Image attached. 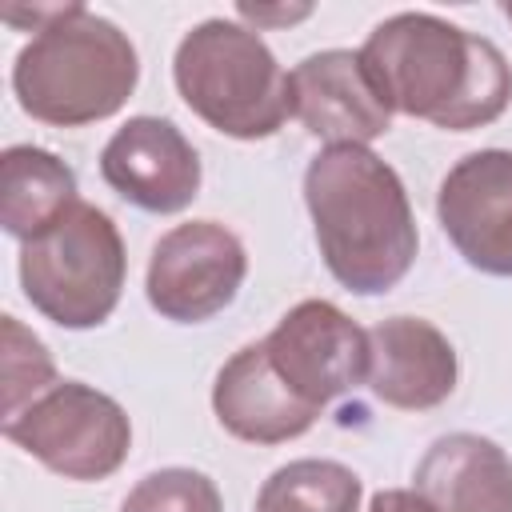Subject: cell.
Segmentation results:
<instances>
[{"label": "cell", "instance_id": "8", "mask_svg": "<svg viewBox=\"0 0 512 512\" xmlns=\"http://www.w3.org/2000/svg\"><path fill=\"white\" fill-rule=\"evenodd\" d=\"M264 352L280 380L312 408L332 404L368 380V332L328 300L296 304L268 336Z\"/></svg>", "mask_w": 512, "mask_h": 512}, {"label": "cell", "instance_id": "1", "mask_svg": "<svg viewBox=\"0 0 512 512\" xmlns=\"http://www.w3.org/2000/svg\"><path fill=\"white\" fill-rule=\"evenodd\" d=\"M360 60L392 112L448 132L484 128L512 104V64L504 52L428 12H400L376 24Z\"/></svg>", "mask_w": 512, "mask_h": 512}, {"label": "cell", "instance_id": "6", "mask_svg": "<svg viewBox=\"0 0 512 512\" xmlns=\"http://www.w3.org/2000/svg\"><path fill=\"white\" fill-rule=\"evenodd\" d=\"M4 436L64 480H104L132 448L124 408L80 380L52 384L20 416L4 420Z\"/></svg>", "mask_w": 512, "mask_h": 512}, {"label": "cell", "instance_id": "18", "mask_svg": "<svg viewBox=\"0 0 512 512\" xmlns=\"http://www.w3.org/2000/svg\"><path fill=\"white\" fill-rule=\"evenodd\" d=\"M120 512H224L220 488L192 468L148 472L120 504Z\"/></svg>", "mask_w": 512, "mask_h": 512}, {"label": "cell", "instance_id": "20", "mask_svg": "<svg viewBox=\"0 0 512 512\" xmlns=\"http://www.w3.org/2000/svg\"><path fill=\"white\" fill-rule=\"evenodd\" d=\"M500 12H504V16L512 20V0H504V4H500Z\"/></svg>", "mask_w": 512, "mask_h": 512}, {"label": "cell", "instance_id": "12", "mask_svg": "<svg viewBox=\"0 0 512 512\" xmlns=\"http://www.w3.org/2000/svg\"><path fill=\"white\" fill-rule=\"evenodd\" d=\"M368 352V388L392 408L424 412L456 392V348L436 324L420 316L380 320L368 332Z\"/></svg>", "mask_w": 512, "mask_h": 512}, {"label": "cell", "instance_id": "5", "mask_svg": "<svg viewBox=\"0 0 512 512\" xmlns=\"http://www.w3.org/2000/svg\"><path fill=\"white\" fill-rule=\"evenodd\" d=\"M124 272V240L112 216L88 200H76L48 232L20 248V288L60 328L104 324L120 304Z\"/></svg>", "mask_w": 512, "mask_h": 512}, {"label": "cell", "instance_id": "9", "mask_svg": "<svg viewBox=\"0 0 512 512\" xmlns=\"http://www.w3.org/2000/svg\"><path fill=\"white\" fill-rule=\"evenodd\" d=\"M436 216L472 268L512 276V152L480 148L456 160L440 180Z\"/></svg>", "mask_w": 512, "mask_h": 512}, {"label": "cell", "instance_id": "14", "mask_svg": "<svg viewBox=\"0 0 512 512\" xmlns=\"http://www.w3.org/2000/svg\"><path fill=\"white\" fill-rule=\"evenodd\" d=\"M412 480L432 512H512V460L476 432L440 436Z\"/></svg>", "mask_w": 512, "mask_h": 512}, {"label": "cell", "instance_id": "11", "mask_svg": "<svg viewBox=\"0 0 512 512\" xmlns=\"http://www.w3.org/2000/svg\"><path fill=\"white\" fill-rule=\"evenodd\" d=\"M104 184L144 212H180L200 196V156L164 116H132L100 152Z\"/></svg>", "mask_w": 512, "mask_h": 512}, {"label": "cell", "instance_id": "15", "mask_svg": "<svg viewBox=\"0 0 512 512\" xmlns=\"http://www.w3.org/2000/svg\"><path fill=\"white\" fill-rule=\"evenodd\" d=\"M76 204L72 168L36 144H12L0 156V224L20 244L48 232Z\"/></svg>", "mask_w": 512, "mask_h": 512}, {"label": "cell", "instance_id": "2", "mask_svg": "<svg viewBox=\"0 0 512 512\" xmlns=\"http://www.w3.org/2000/svg\"><path fill=\"white\" fill-rule=\"evenodd\" d=\"M304 204L328 272L360 296L396 288L416 260V216L392 164L372 148L336 144L312 156Z\"/></svg>", "mask_w": 512, "mask_h": 512}, {"label": "cell", "instance_id": "10", "mask_svg": "<svg viewBox=\"0 0 512 512\" xmlns=\"http://www.w3.org/2000/svg\"><path fill=\"white\" fill-rule=\"evenodd\" d=\"M288 100L304 132L324 140L328 148L336 144L368 148L376 136L392 128L388 100L368 76L360 52L348 48H328L300 60L288 72Z\"/></svg>", "mask_w": 512, "mask_h": 512}, {"label": "cell", "instance_id": "4", "mask_svg": "<svg viewBox=\"0 0 512 512\" xmlns=\"http://www.w3.org/2000/svg\"><path fill=\"white\" fill-rule=\"evenodd\" d=\"M172 76L184 104L224 136L264 140L292 116L288 72L244 24H196L176 48Z\"/></svg>", "mask_w": 512, "mask_h": 512}, {"label": "cell", "instance_id": "13", "mask_svg": "<svg viewBox=\"0 0 512 512\" xmlns=\"http://www.w3.org/2000/svg\"><path fill=\"white\" fill-rule=\"evenodd\" d=\"M212 408L216 420L248 444H284L304 436L320 408L304 404L272 368L264 340L260 344H244L220 372L212 384Z\"/></svg>", "mask_w": 512, "mask_h": 512}, {"label": "cell", "instance_id": "19", "mask_svg": "<svg viewBox=\"0 0 512 512\" xmlns=\"http://www.w3.org/2000/svg\"><path fill=\"white\" fill-rule=\"evenodd\" d=\"M368 512H432V504L412 488H384L372 496V508Z\"/></svg>", "mask_w": 512, "mask_h": 512}, {"label": "cell", "instance_id": "17", "mask_svg": "<svg viewBox=\"0 0 512 512\" xmlns=\"http://www.w3.org/2000/svg\"><path fill=\"white\" fill-rule=\"evenodd\" d=\"M52 384L60 380L44 344L16 316H4V420L20 416Z\"/></svg>", "mask_w": 512, "mask_h": 512}, {"label": "cell", "instance_id": "3", "mask_svg": "<svg viewBox=\"0 0 512 512\" xmlns=\"http://www.w3.org/2000/svg\"><path fill=\"white\" fill-rule=\"evenodd\" d=\"M32 40L12 64L20 108L56 128L96 124L120 112L140 80L132 40L84 4L36 8Z\"/></svg>", "mask_w": 512, "mask_h": 512}, {"label": "cell", "instance_id": "7", "mask_svg": "<svg viewBox=\"0 0 512 512\" xmlns=\"http://www.w3.org/2000/svg\"><path fill=\"white\" fill-rule=\"evenodd\" d=\"M248 276V252L216 220H188L164 232L148 260V304L176 324H200L224 312Z\"/></svg>", "mask_w": 512, "mask_h": 512}, {"label": "cell", "instance_id": "16", "mask_svg": "<svg viewBox=\"0 0 512 512\" xmlns=\"http://www.w3.org/2000/svg\"><path fill=\"white\" fill-rule=\"evenodd\" d=\"M360 476L336 460H292L276 468L256 512H360Z\"/></svg>", "mask_w": 512, "mask_h": 512}]
</instances>
